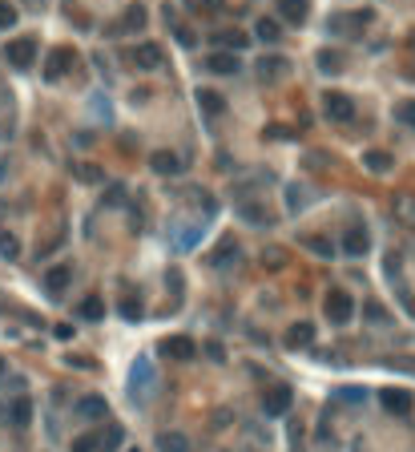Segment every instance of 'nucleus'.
<instances>
[{
	"label": "nucleus",
	"mask_w": 415,
	"mask_h": 452,
	"mask_svg": "<svg viewBox=\"0 0 415 452\" xmlns=\"http://www.w3.org/2000/svg\"><path fill=\"white\" fill-rule=\"evenodd\" d=\"M69 65H73V49H52V57H49V69H45V81H61L65 73H69Z\"/></svg>",
	"instance_id": "obj_19"
},
{
	"label": "nucleus",
	"mask_w": 415,
	"mask_h": 452,
	"mask_svg": "<svg viewBox=\"0 0 415 452\" xmlns=\"http://www.w3.org/2000/svg\"><path fill=\"white\" fill-rule=\"evenodd\" d=\"M0 254H4V259H21V242H16L9 230H0Z\"/></svg>",
	"instance_id": "obj_34"
},
{
	"label": "nucleus",
	"mask_w": 415,
	"mask_h": 452,
	"mask_svg": "<svg viewBox=\"0 0 415 452\" xmlns=\"http://www.w3.org/2000/svg\"><path fill=\"white\" fill-rule=\"evenodd\" d=\"M16 25V9L13 4H0V28H13Z\"/></svg>",
	"instance_id": "obj_40"
},
{
	"label": "nucleus",
	"mask_w": 415,
	"mask_h": 452,
	"mask_svg": "<svg viewBox=\"0 0 415 452\" xmlns=\"http://www.w3.org/2000/svg\"><path fill=\"white\" fill-rule=\"evenodd\" d=\"M323 311H327V319H331L335 327L351 323V319H355V299H351V291L331 287V291H327V299H323Z\"/></svg>",
	"instance_id": "obj_2"
},
{
	"label": "nucleus",
	"mask_w": 415,
	"mask_h": 452,
	"mask_svg": "<svg viewBox=\"0 0 415 452\" xmlns=\"http://www.w3.org/2000/svg\"><path fill=\"white\" fill-rule=\"evenodd\" d=\"M4 61L13 65V69H28V65L37 61V41L33 37L9 41V45H4Z\"/></svg>",
	"instance_id": "obj_6"
},
{
	"label": "nucleus",
	"mask_w": 415,
	"mask_h": 452,
	"mask_svg": "<svg viewBox=\"0 0 415 452\" xmlns=\"http://www.w3.org/2000/svg\"><path fill=\"white\" fill-rule=\"evenodd\" d=\"M282 343L294 348V352H299V348H311V343H315V323H306V319H302V323H290Z\"/></svg>",
	"instance_id": "obj_15"
},
{
	"label": "nucleus",
	"mask_w": 415,
	"mask_h": 452,
	"mask_svg": "<svg viewBox=\"0 0 415 452\" xmlns=\"http://www.w3.org/2000/svg\"><path fill=\"white\" fill-rule=\"evenodd\" d=\"M294 452H299V448H294Z\"/></svg>",
	"instance_id": "obj_45"
},
{
	"label": "nucleus",
	"mask_w": 415,
	"mask_h": 452,
	"mask_svg": "<svg viewBox=\"0 0 415 452\" xmlns=\"http://www.w3.org/2000/svg\"><path fill=\"white\" fill-rule=\"evenodd\" d=\"M287 73H290L287 57H275V53H270V57H262V61H254V77L266 81V85H270V81H282Z\"/></svg>",
	"instance_id": "obj_8"
},
{
	"label": "nucleus",
	"mask_w": 415,
	"mask_h": 452,
	"mask_svg": "<svg viewBox=\"0 0 415 452\" xmlns=\"http://www.w3.org/2000/svg\"><path fill=\"white\" fill-rule=\"evenodd\" d=\"M73 452H101V436H97V432H89V436H81V440L73 444Z\"/></svg>",
	"instance_id": "obj_37"
},
{
	"label": "nucleus",
	"mask_w": 415,
	"mask_h": 452,
	"mask_svg": "<svg viewBox=\"0 0 415 452\" xmlns=\"http://www.w3.org/2000/svg\"><path fill=\"white\" fill-rule=\"evenodd\" d=\"M234 263H238V242H234V239H222V251L210 254V267H218V271H230Z\"/></svg>",
	"instance_id": "obj_22"
},
{
	"label": "nucleus",
	"mask_w": 415,
	"mask_h": 452,
	"mask_svg": "<svg viewBox=\"0 0 415 452\" xmlns=\"http://www.w3.org/2000/svg\"><path fill=\"white\" fill-rule=\"evenodd\" d=\"M339 400H351V404H359V400H367V392H363V388H343V392H339Z\"/></svg>",
	"instance_id": "obj_41"
},
{
	"label": "nucleus",
	"mask_w": 415,
	"mask_h": 452,
	"mask_svg": "<svg viewBox=\"0 0 415 452\" xmlns=\"http://www.w3.org/2000/svg\"><path fill=\"white\" fill-rule=\"evenodd\" d=\"M323 113H327L335 126H347V122H355V101L347 97V93H323Z\"/></svg>",
	"instance_id": "obj_4"
},
{
	"label": "nucleus",
	"mask_w": 415,
	"mask_h": 452,
	"mask_svg": "<svg viewBox=\"0 0 415 452\" xmlns=\"http://www.w3.org/2000/svg\"><path fill=\"white\" fill-rule=\"evenodd\" d=\"M201 242V222L194 226H182V230H174V251H194Z\"/></svg>",
	"instance_id": "obj_24"
},
{
	"label": "nucleus",
	"mask_w": 415,
	"mask_h": 452,
	"mask_svg": "<svg viewBox=\"0 0 415 452\" xmlns=\"http://www.w3.org/2000/svg\"><path fill=\"white\" fill-rule=\"evenodd\" d=\"M315 65H319V73L335 77V73H343V69H347V57H343L339 49H319L315 53Z\"/></svg>",
	"instance_id": "obj_20"
},
{
	"label": "nucleus",
	"mask_w": 415,
	"mask_h": 452,
	"mask_svg": "<svg viewBox=\"0 0 415 452\" xmlns=\"http://www.w3.org/2000/svg\"><path fill=\"white\" fill-rule=\"evenodd\" d=\"M162 355L165 360H194V355H198V343L189 335H170V339H162Z\"/></svg>",
	"instance_id": "obj_11"
},
{
	"label": "nucleus",
	"mask_w": 415,
	"mask_h": 452,
	"mask_svg": "<svg viewBox=\"0 0 415 452\" xmlns=\"http://www.w3.org/2000/svg\"><path fill=\"white\" fill-rule=\"evenodd\" d=\"M395 122H399V126H407V129H415V101L411 97L395 105Z\"/></svg>",
	"instance_id": "obj_33"
},
{
	"label": "nucleus",
	"mask_w": 415,
	"mask_h": 452,
	"mask_svg": "<svg viewBox=\"0 0 415 452\" xmlns=\"http://www.w3.org/2000/svg\"><path fill=\"white\" fill-rule=\"evenodd\" d=\"M238 218H242V222H250V226H270V222H275L270 206H262V202H242Z\"/></svg>",
	"instance_id": "obj_18"
},
{
	"label": "nucleus",
	"mask_w": 415,
	"mask_h": 452,
	"mask_svg": "<svg viewBox=\"0 0 415 452\" xmlns=\"http://www.w3.org/2000/svg\"><path fill=\"white\" fill-rule=\"evenodd\" d=\"M28 420H33V400H28V396H16V400H9L4 408H0V424L25 428Z\"/></svg>",
	"instance_id": "obj_7"
},
{
	"label": "nucleus",
	"mask_w": 415,
	"mask_h": 452,
	"mask_svg": "<svg viewBox=\"0 0 415 452\" xmlns=\"http://www.w3.org/2000/svg\"><path fill=\"white\" fill-rule=\"evenodd\" d=\"M174 37H177V45H182V49H194V45H198V33H189V28H177Z\"/></svg>",
	"instance_id": "obj_39"
},
{
	"label": "nucleus",
	"mask_w": 415,
	"mask_h": 452,
	"mask_svg": "<svg viewBox=\"0 0 415 452\" xmlns=\"http://www.w3.org/2000/svg\"><path fill=\"white\" fill-rule=\"evenodd\" d=\"M254 33H258V41H266V45H275V41L282 37V28H278L275 16H262V21L254 25Z\"/></svg>",
	"instance_id": "obj_30"
},
{
	"label": "nucleus",
	"mask_w": 415,
	"mask_h": 452,
	"mask_svg": "<svg viewBox=\"0 0 415 452\" xmlns=\"http://www.w3.org/2000/svg\"><path fill=\"white\" fill-rule=\"evenodd\" d=\"M395 214H399V222L415 226V198L411 194H395Z\"/></svg>",
	"instance_id": "obj_31"
},
{
	"label": "nucleus",
	"mask_w": 415,
	"mask_h": 452,
	"mask_svg": "<svg viewBox=\"0 0 415 452\" xmlns=\"http://www.w3.org/2000/svg\"><path fill=\"white\" fill-rule=\"evenodd\" d=\"M162 65V49L157 45H141L138 49V69H157Z\"/></svg>",
	"instance_id": "obj_32"
},
{
	"label": "nucleus",
	"mask_w": 415,
	"mask_h": 452,
	"mask_svg": "<svg viewBox=\"0 0 415 452\" xmlns=\"http://www.w3.org/2000/svg\"><path fill=\"white\" fill-rule=\"evenodd\" d=\"M121 440H126V428H117V424H114L109 432H105V436H101V444H105V452H114Z\"/></svg>",
	"instance_id": "obj_36"
},
{
	"label": "nucleus",
	"mask_w": 415,
	"mask_h": 452,
	"mask_svg": "<svg viewBox=\"0 0 415 452\" xmlns=\"http://www.w3.org/2000/svg\"><path fill=\"white\" fill-rule=\"evenodd\" d=\"M129 452H138V448H129Z\"/></svg>",
	"instance_id": "obj_44"
},
{
	"label": "nucleus",
	"mask_w": 415,
	"mask_h": 452,
	"mask_svg": "<svg viewBox=\"0 0 415 452\" xmlns=\"http://www.w3.org/2000/svg\"><path fill=\"white\" fill-rule=\"evenodd\" d=\"M302 247H306L311 254H319V259H335V242L323 239V235H306V239H302Z\"/></svg>",
	"instance_id": "obj_26"
},
{
	"label": "nucleus",
	"mask_w": 415,
	"mask_h": 452,
	"mask_svg": "<svg viewBox=\"0 0 415 452\" xmlns=\"http://www.w3.org/2000/svg\"><path fill=\"white\" fill-rule=\"evenodd\" d=\"M182 158H177L174 150H153L150 154V170L153 174H165V178H174V174H182Z\"/></svg>",
	"instance_id": "obj_13"
},
{
	"label": "nucleus",
	"mask_w": 415,
	"mask_h": 452,
	"mask_svg": "<svg viewBox=\"0 0 415 452\" xmlns=\"http://www.w3.org/2000/svg\"><path fill=\"white\" fill-rule=\"evenodd\" d=\"M379 404H383V412H391V416H407L411 412V392H403V388H383L379 392Z\"/></svg>",
	"instance_id": "obj_9"
},
{
	"label": "nucleus",
	"mask_w": 415,
	"mask_h": 452,
	"mask_svg": "<svg viewBox=\"0 0 415 452\" xmlns=\"http://www.w3.org/2000/svg\"><path fill=\"white\" fill-rule=\"evenodd\" d=\"M363 166L371 170V174H387L395 162H391V154H387V150H367V154H363Z\"/></svg>",
	"instance_id": "obj_25"
},
{
	"label": "nucleus",
	"mask_w": 415,
	"mask_h": 452,
	"mask_svg": "<svg viewBox=\"0 0 415 452\" xmlns=\"http://www.w3.org/2000/svg\"><path fill=\"white\" fill-rule=\"evenodd\" d=\"M218 45H222V49L226 53H238V49H246V45H250V33H234V28H230V33H218Z\"/></svg>",
	"instance_id": "obj_28"
},
{
	"label": "nucleus",
	"mask_w": 415,
	"mask_h": 452,
	"mask_svg": "<svg viewBox=\"0 0 415 452\" xmlns=\"http://www.w3.org/2000/svg\"><path fill=\"white\" fill-rule=\"evenodd\" d=\"M0 376H4V355H0Z\"/></svg>",
	"instance_id": "obj_43"
},
{
	"label": "nucleus",
	"mask_w": 415,
	"mask_h": 452,
	"mask_svg": "<svg viewBox=\"0 0 415 452\" xmlns=\"http://www.w3.org/2000/svg\"><path fill=\"white\" fill-rule=\"evenodd\" d=\"M153 384H157V376H153L150 355H138V360H133V367H129V384H126L129 400H133V404H145V396L153 392Z\"/></svg>",
	"instance_id": "obj_1"
},
{
	"label": "nucleus",
	"mask_w": 415,
	"mask_h": 452,
	"mask_svg": "<svg viewBox=\"0 0 415 452\" xmlns=\"http://www.w3.org/2000/svg\"><path fill=\"white\" fill-rule=\"evenodd\" d=\"M194 97H198V109H201V117H206V122H214V117H222V113H226V97H222L218 89H198Z\"/></svg>",
	"instance_id": "obj_12"
},
{
	"label": "nucleus",
	"mask_w": 415,
	"mask_h": 452,
	"mask_svg": "<svg viewBox=\"0 0 415 452\" xmlns=\"http://www.w3.org/2000/svg\"><path fill=\"white\" fill-rule=\"evenodd\" d=\"M69 279H73V267H69V263L52 267L49 275H45V291H49V295H61V291L69 287Z\"/></svg>",
	"instance_id": "obj_23"
},
{
	"label": "nucleus",
	"mask_w": 415,
	"mask_h": 452,
	"mask_svg": "<svg viewBox=\"0 0 415 452\" xmlns=\"http://www.w3.org/2000/svg\"><path fill=\"white\" fill-rule=\"evenodd\" d=\"M157 452H189V440L182 432H162L157 436Z\"/></svg>",
	"instance_id": "obj_27"
},
{
	"label": "nucleus",
	"mask_w": 415,
	"mask_h": 452,
	"mask_svg": "<svg viewBox=\"0 0 415 452\" xmlns=\"http://www.w3.org/2000/svg\"><path fill=\"white\" fill-rule=\"evenodd\" d=\"M290 404H294V392H290V384H270L262 396V412L266 416H287Z\"/></svg>",
	"instance_id": "obj_5"
},
{
	"label": "nucleus",
	"mask_w": 415,
	"mask_h": 452,
	"mask_svg": "<svg viewBox=\"0 0 415 452\" xmlns=\"http://www.w3.org/2000/svg\"><path fill=\"white\" fill-rule=\"evenodd\" d=\"M206 69H210V73H222V77H230V73H238V69H242V61H238V53L214 49L210 57H206Z\"/></svg>",
	"instance_id": "obj_14"
},
{
	"label": "nucleus",
	"mask_w": 415,
	"mask_h": 452,
	"mask_svg": "<svg viewBox=\"0 0 415 452\" xmlns=\"http://www.w3.org/2000/svg\"><path fill=\"white\" fill-rule=\"evenodd\" d=\"M77 315H81V319H89V323H97L101 315H105V303H101V295H89V299H81Z\"/></svg>",
	"instance_id": "obj_29"
},
{
	"label": "nucleus",
	"mask_w": 415,
	"mask_h": 452,
	"mask_svg": "<svg viewBox=\"0 0 415 452\" xmlns=\"http://www.w3.org/2000/svg\"><path fill=\"white\" fill-rule=\"evenodd\" d=\"M117 315H121L126 323H141V319H145V307H141L138 291H126V295L117 299Z\"/></svg>",
	"instance_id": "obj_17"
},
{
	"label": "nucleus",
	"mask_w": 415,
	"mask_h": 452,
	"mask_svg": "<svg viewBox=\"0 0 415 452\" xmlns=\"http://www.w3.org/2000/svg\"><path fill=\"white\" fill-rule=\"evenodd\" d=\"M339 247H343V254H347V259H363V254H371V230H367L363 222L347 226Z\"/></svg>",
	"instance_id": "obj_3"
},
{
	"label": "nucleus",
	"mask_w": 415,
	"mask_h": 452,
	"mask_svg": "<svg viewBox=\"0 0 415 452\" xmlns=\"http://www.w3.org/2000/svg\"><path fill=\"white\" fill-rule=\"evenodd\" d=\"M278 16H282L287 25H306V16H311V0H278Z\"/></svg>",
	"instance_id": "obj_16"
},
{
	"label": "nucleus",
	"mask_w": 415,
	"mask_h": 452,
	"mask_svg": "<svg viewBox=\"0 0 415 452\" xmlns=\"http://www.w3.org/2000/svg\"><path fill=\"white\" fill-rule=\"evenodd\" d=\"M150 13H145V4H126V13L117 21V33H126V37H138L141 28H145Z\"/></svg>",
	"instance_id": "obj_10"
},
{
	"label": "nucleus",
	"mask_w": 415,
	"mask_h": 452,
	"mask_svg": "<svg viewBox=\"0 0 415 452\" xmlns=\"http://www.w3.org/2000/svg\"><path fill=\"white\" fill-rule=\"evenodd\" d=\"M387 319H391V315H387V307H383V303H375V299H371V303H367V323H387Z\"/></svg>",
	"instance_id": "obj_35"
},
{
	"label": "nucleus",
	"mask_w": 415,
	"mask_h": 452,
	"mask_svg": "<svg viewBox=\"0 0 415 452\" xmlns=\"http://www.w3.org/2000/svg\"><path fill=\"white\" fill-rule=\"evenodd\" d=\"M77 416H85V420H105V416H109V404H105V396H85V400L77 404Z\"/></svg>",
	"instance_id": "obj_21"
},
{
	"label": "nucleus",
	"mask_w": 415,
	"mask_h": 452,
	"mask_svg": "<svg viewBox=\"0 0 415 452\" xmlns=\"http://www.w3.org/2000/svg\"><path fill=\"white\" fill-rule=\"evenodd\" d=\"M287 198H290V210H294V214H299L302 206H306V194H302L299 182H294V186H287Z\"/></svg>",
	"instance_id": "obj_38"
},
{
	"label": "nucleus",
	"mask_w": 415,
	"mask_h": 452,
	"mask_svg": "<svg viewBox=\"0 0 415 452\" xmlns=\"http://www.w3.org/2000/svg\"><path fill=\"white\" fill-rule=\"evenodd\" d=\"M206 355H210V360H218V364L226 360V352H222V343H206Z\"/></svg>",
	"instance_id": "obj_42"
}]
</instances>
